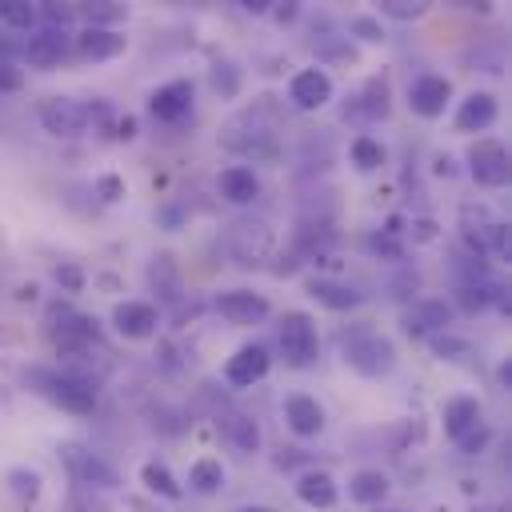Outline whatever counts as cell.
<instances>
[{"mask_svg": "<svg viewBox=\"0 0 512 512\" xmlns=\"http://www.w3.org/2000/svg\"><path fill=\"white\" fill-rule=\"evenodd\" d=\"M448 100H452V84H448L444 76H436V72L416 76L412 88H408V104H412V112L424 116V120H436V116L448 108Z\"/></svg>", "mask_w": 512, "mask_h": 512, "instance_id": "5b68a950", "label": "cell"}, {"mask_svg": "<svg viewBox=\"0 0 512 512\" xmlns=\"http://www.w3.org/2000/svg\"><path fill=\"white\" fill-rule=\"evenodd\" d=\"M296 496H300L308 508H332V504L340 500V488H336V480H332L328 472H304V476L296 480Z\"/></svg>", "mask_w": 512, "mask_h": 512, "instance_id": "d6986e66", "label": "cell"}, {"mask_svg": "<svg viewBox=\"0 0 512 512\" xmlns=\"http://www.w3.org/2000/svg\"><path fill=\"white\" fill-rule=\"evenodd\" d=\"M116 136H124V140H128V136H136V120H132V116H124V120H120V132H116Z\"/></svg>", "mask_w": 512, "mask_h": 512, "instance_id": "ab89813d", "label": "cell"}, {"mask_svg": "<svg viewBox=\"0 0 512 512\" xmlns=\"http://www.w3.org/2000/svg\"><path fill=\"white\" fill-rule=\"evenodd\" d=\"M40 124L52 132V136H76L84 132L88 124V104L72 100V96H48L40 104Z\"/></svg>", "mask_w": 512, "mask_h": 512, "instance_id": "277c9868", "label": "cell"}, {"mask_svg": "<svg viewBox=\"0 0 512 512\" xmlns=\"http://www.w3.org/2000/svg\"><path fill=\"white\" fill-rule=\"evenodd\" d=\"M456 444H460V452H464V456H476V452H484V444H488V428H484V424H476V428H468Z\"/></svg>", "mask_w": 512, "mask_h": 512, "instance_id": "d6a6232c", "label": "cell"}, {"mask_svg": "<svg viewBox=\"0 0 512 512\" xmlns=\"http://www.w3.org/2000/svg\"><path fill=\"white\" fill-rule=\"evenodd\" d=\"M416 228H420V240H432V220H420Z\"/></svg>", "mask_w": 512, "mask_h": 512, "instance_id": "b9f144b4", "label": "cell"}, {"mask_svg": "<svg viewBox=\"0 0 512 512\" xmlns=\"http://www.w3.org/2000/svg\"><path fill=\"white\" fill-rule=\"evenodd\" d=\"M240 512H272V508H260V504H248V508H240Z\"/></svg>", "mask_w": 512, "mask_h": 512, "instance_id": "7bdbcfd3", "label": "cell"}, {"mask_svg": "<svg viewBox=\"0 0 512 512\" xmlns=\"http://www.w3.org/2000/svg\"><path fill=\"white\" fill-rule=\"evenodd\" d=\"M64 460H68V468H72V476L80 480V484H96V488H116V472L104 464V460H96L92 452H80V448H68L64 452Z\"/></svg>", "mask_w": 512, "mask_h": 512, "instance_id": "e0dca14e", "label": "cell"}, {"mask_svg": "<svg viewBox=\"0 0 512 512\" xmlns=\"http://www.w3.org/2000/svg\"><path fill=\"white\" fill-rule=\"evenodd\" d=\"M188 484H192V492H204V496L220 492V488H224V464L212 460V456H200V460L188 468Z\"/></svg>", "mask_w": 512, "mask_h": 512, "instance_id": "d4e9b609", "label": "cell"}, {"mask_svg": "<svg viewBox=\"0 0 512 512\" xmlns=\"http://www.w3.org/2000/svg\"><path fill=\"white\" fill-rule=\"evenodd\" d=\"M148 108H152L156 120L176 124V120L188 116V108H192V80H172V84L156 88V92L148 96Z\"/></svg>", "mask_w": 512, "mask_h": 512, "instance_id": "7c38bea8", "label": "cell"}, {"mask_svg": "<svg viewBox=\"0 0 512 512\" xmlns=\"http://www.w3.org/2000/svg\"><path fill=\"white\" fill-rule=\"evenodd\" d=\"M48 396H52L60 408L80 412V416L96 408V388H92L88 380H80V376H52V380H48Z\"/></svg>", "mask_w": 512, "mask_h": 512, "instance_id": "4fadbf2b", "label": "cell"}, {"mask_svg": "<svg viewBox=\"0 0 512 512\" xmlns=\"http://www.w3.org/2000/svg\"><path fill=\"white\" fill-rule=\"evenodd\" d=\"M52 340H56V348L60 352H84L88 348V340H92V320L88 316H68L56 332H52Z\"/></svg>", "mask_w": 512, "mask_h": 512, "instance_id": "603a6c76", "label": "cell"}, {"mask_svg": "<svg viewBox=\"0 0 512 512\" xmlns=\"http://www.w3.org/2000/svg\"><path fill=\"white\" fill-rule=\"evenodd\" d=\"M212 84L224 88V96H232V92H236V72H232V64H224V72L216 68V72H212Z\"/></svg>", "mask_w": 512, "mask_h": 512, "instance_id": "f35d334b", "label": "cell"}, {"mask_svg": "<svg viewBox=\"0 0 512 512\" xmlns=\"http://www.w3.org/2000/svg\"><path fill=\"white\" fill-rule=\"evenodd\" d=\"M384 492H388V476L376 472V468H360V472L348 480V496H352L356 504H380Z\"/></svg>", "mask_w": 512, "mask_h": 512, "instance_id": "7402d4cb", "label": "cell"}, {"mask_svg": "<svg viewBox=\"0 0 512 512\" xmlns=\"http://www.w3.org/2000/svg\"><path fill=\"white\" fill-rule=\"evenodd\" d=\"M468 172L484 188H504L508 184V148L500 140H476L468 148Z\"/></svg>", "mask_w": 512, "mask_h": 512, "instance_id": "3957f363", "label": "cell"}, {"mask_svg": "<svg viewBox=\"0 0 512 512\" xmlns=\"http://www.w3.org/2000/svg\"><path fill=\"white\" fill-rule=\"evenodd\" d=\"M268 4H272V0H244V8H248V12H256V16H260V12H268Z\"/></svg>", "mask_w": 512, "mask_h": 512, "instance_id": "60d3db41", "label": "cell"}, {"mask_svg": "<svg viewBox=\"0 0 512 512\" xmlns=\"http://www.w3.org/2000/svg\"><path fill=\"white\" fill-rule=\"evenodd\" d=\"M216 188H220V196H224L228 204H252L256 192H260V180H256L252 168L232 164V168H224V172L216 176Z\"/></svg>", "mask_w": 512, "mask_h": 512, "instance_id": "9a60e30c", "label": "cell"}, {"mask_svg": "<svg viewBox=\"0 0 512 512\" xmlns=\"http://www.w3.org/2000/svg\"><path fill=\"white\" fill-rule=\"evenodd\" d=\"M284 420L296 436H316L324 428V408L316 404V396H304V392H292L284 400Z\"/></svg>", "mask_w": 512, "mask_h": 512, "instance_id": "5bb4252c", "label": "cell"}, {"mask_svg": "<svg viewBox=\"0 0 512 512\" xmlns=\"http://www.w3.org/2000/svg\"><path fill=\"white\" fill-rule=\"evenodd\" d=\"M20 84H24V72L16 64L0 60V92H20Z\"/></svg>", "mask_w": 512, "mask_h": 512, "instance_id": "d590c367", "label": "cell"}, {"mask_svg": "<svg viewBox=\"0 0 512 512\" xmlns=\"http://www.w3.org/2000/svg\"><path fill=\"white\" fill-rule=\"evenodd\" d=\"M56 280H60L68 292H80V284H84L80 268H72V264H60V268H56Z\"/></svg>", "mask_w": 512, "mask_h": 512, "instance_id": "74e56055", "label": "cell"}, {"mask_svg": "<svg viewBox=\"0 0 512 512\" xmlns=\"http://www.w3.org/2000/svg\"><path fill=\"white\" fill-rule=\"evenodd\" d=\"M352 164H356L360 172H376V168L384 164V148H380V140H372V136H356V140H352Z\"/></svg>", "mask_w": 512, "mask_h": 512, "instance_id": "83f0119b", "label": "cell"}, {"mask_svg": "<svg viewBox=\"0 0 512 512\" xmlns=\"http://www.w3.org/2000/svg\"><path fill=\"white\" fill-rule=\"evenodd\" d=\"M308 292H312L320 304L336 308V312L360 304V292H352V288H344V284H336V280H308Z\"/></svg>", "mask_w": 512, "mask_h": 512, "instance_id": "484cf974", "label": "cell"}, {"mask_svg": "<svg viewBox=\"0 0 512 512\" xmlns=\"http://www.w3.org/2000/svg\"><path fill=\"white\" fill-rule=\"evenodd\" d=\"M348 32L360 36V40H368V44H380V40H384V24H380L376 16H352Z\"/></svg>", "mask_w": 512, "mask_h": 512, "instance_id": "1f68e13d", "label": "cell"}, {"mask_svg": "<svg viewBox=\"0 0 512 512\" xmlns=\"http://www.w3.org/2000/svg\"><path fill=\"white\" fill-rule=\"evenodd\" d=\"M432 344H436V352L448 356V360H464V356H468V340H456V336H448V332L436 336Z\"/></svg>", "mask_w": 512, "mask_h": 512, "instance_id": "e575fe53", "label": "cell"}, {"mask_svg": "<svg viewBox=\"0 0 512 512\" xmlns=\"http://www.w3.org/2000/svg\"><path fill=\"white\" fill-rule=\"evenodd\" d=\"M344 360L360 376H384L396 364V348L388 336H380L372 328H352V332H344Z\"/></svg>", "mask_w": 512, "mask_h": 512, "instance_id": "6da1fadb", "label": "cell"}, {"mask_svg": "<svg viewBox=\"0 0 512 512\" xmlns=\"http://www.w3.org/2000/svg\"><path fill=\"white\" fill-rule=\"evenodd\" d=\"M76 44H80V52L92 56V60H112V56H120V52L128 48V40H124L116 28H92V24L80 32Z\"/></svg>", "mask_w": 512, "mask_h": 512, "instance_id": "ac0fdd59", "label": "cell"}, {"mask_svg": "<svg viewBox=\"0 0 512 512\" xmlns=\"http://www.w3.org/2000/svg\"><path fill=\"white\" fill-rule=\"evenodd\" d=\"M276 340H280V352L292 368H308L316 360L320 336H316V324H312L308 312H284L280 328H276Z\"/></svg>", "mask_w": 512, "mask_h": 512, "instance_id": "7a4b0ae2", "label": "cell"}, {"mask_svg": "<svg viewBox=\"0 0 512 512\" xmlns=\"http://www.w3.org/2000/svg\"><path fill=\"white\" fill-rule=\"evenodd\" d=\"M480 424V400L476 396H452L448 404H444V432L452 436V440H460L468 428H476Z\"/></svg>", "mask_w": 512, "mask_h": 512, "instance_id": "ffe728a7", "label": "cell"}, {"mask_svg": "<svg viewBox=\"0 0 512 512\" xmlns=\"http://www.w3.org/2000/svg\"><path fill=\"white\" fill-rule=\"evenodd\" d=\"M492 120H496V96L492 92H468V100L456 112V128L460 132H484V128H492Z\"/></svg>", "mask_w": 512, "mask_h": 512, "instance_id": "2e32d148", "label": "cell"}, {"mask_svg": "<svg viewBox=\"0 0 512 512\" xmlns=\"http://www.w3.org/2000/svg\"><path fill=\"white\" fill-rule=\"evenodd\" d=\"M64 56H68V32L60 28H40L24 40V60L32 68H56Z\"/></svg>", "mask_w": 512, "mask_h": 512, "instance_id": "8fae6325", "label": "cell"}, {"mask_svg": "<svg viewBox=\"0 0 512 512\" xmlns=\"http://www.w3.org/2000/svg\"><path fill=\"white\" fill-rule=\"evenodd\" d=\"M8 488L16 500H36L40 496V472L36 468H12L8 472Z\"/></svg>", "mask_w": 512, "mask_h": 512, "instance_id": "f1b7e54d", "label": "cell"}, {"mask_svg": "<svg viewBox=\"0 0 512 512\" xmlns=\"http://www.w3.org/2000/svg\"><path fill=\"white\" fill-rule=\"evenodd\" d=\"M448 320H452V308L444 300H420L408 312V332H432V328H444Z\"/></svg>", "mask_w": 512, "mask_h": 512, "instance_id": "cb8c5ba5", "label": "cell"}, {"mask_svg": "<svg viewBox=\"0 0 512 512\" xmlns=\"http://www.w3.org/2000/svg\"><path fill=\"white\" fill-rule=\"evenodd\" d=\"M216 312L228 320V324H260L268 316V300L260 292H248V288H236V292H220L216 296Z\"/></svg>", "mask_w": 512, "mask_h": 512, "instance_id": "9c48e42d", "label": "cell"}, {"mask_svg": "<svg viewBox=\"0 0 512 512\" xmlns=\"http://www.w3.org/2000/svg\"><path fill=\"white\" fill-rule=\"evenodd\" d=\"M268 364H272V356H268L264 344H244V348H236V356H228L224 376H228V384H236V388H252L256 380H264Z\"/></svg>", "mask_w": 512, "mask_h": 512, "instance_id": "52a82bcc", "label": "cell"}, {"mask_svg": "<svg viewBox=\"0 0 512 512\" xmlns=\"http://www.w3.org/2000/svg\"><path fill=\"white\" fill-rule=\"evenodd\" d=\"M220 436H224L236 452H244V456L260 448V428H256V420L244 416V412H228V416L220 420Z\"/></svg>", "mask_w": 512, "mask_h": 512, "instance_id": "44dd1931", "label": "cell"}, {"mask_svg": "<svg viewBox=\"0 0 512 512\" xmlns=\"http://www.w3.org/2000/svg\"><path fill=\"white\" fill-rule=\"evenodd\" d=\"M140 480H144L148 492H156V496H164V500H180V484H176V476H172L160 460H148V464L140 468Z\"/></svg>", "mask_w": 512, "mask_h": 512, "instance_id": "4316f807", "label": "cell"}, {"mask_svg": "<svg viewBox=\"0 0 512 512\" xmlns=\"http://www.w3.org/2000/svg\"><path fill=\"white\" fill-rule=\"evenodd\" d=\"M112 324H116L120 336H128V340H144V336L156 332L160 316H156V308L144 304V300H120V304L112 308Z\"/></svg>", "mask_w": 512, "mask_h": 512, "instance_id": "30bf717a", "label": "cell"}, {"mask_svg": "<svg viewBox=\"0 0 512 512\" xmlns=\"http://www.w3.org/2000/svg\"><path fill=\"white\" fill-rule=\"evenodd\" d=\"M232 252L240 264H260L272 252V228L264 220H240L232 224Z\"/></svg>", "mask_w": 512, "mask_h": 512, "instance_id": "ba28073f", "label": "cell"}, {"mask_svg": "<svg viewBox=\"0 0 512 512\" xmlns=\"http://www.w3.org/2000/svg\"><path fill=\"white\" fill-rule=\"evenodd\" d=\"M84 12H88V20H92V28H108V24L124 20V4H112V0H96V4H88Z\"/></svg>", "mask_w": 512, "mask_h": 512, "instance_id": "4dcf8cb0", "label": "cell"}, {"mask_svg": "<svg viewBox=\"0 0 512 512\" xmlns=\"http://www.w3.org/2000/svg\"><path fill=\"white\" fill-rule=\"evenodd\" d=\"M384 16H396V20H416L424 12V4H408V0H384L380 4Z\"/></svg>", "mask_w": 512, "mask_h": 512, "instance_id": "836d02e7", "label": "cell"}, {"mask_svg": "<svg viewBox=\"0 0 512 512\" xmlns=\"http://www.w3.org/2000/svg\"><path fill=\"white\" fill-rule=\"evenodd\" d=\"M0 20L12 28H32L36 24V8L28 0H0Z\"/></svg>", "mask_w": 512, "mask_h": 512, "instance_id": "f546056e", "label": "cell"}, {"mask_svg": "<svg viewBox=\"0 0 512 512\" xmlns=\"http://www.w3.org/2000/svg\"><path fill=\"white\" fill-rule=\"evenodd\" d=\"M96 192H100L104 200H120V196H124V180H120V176H100V180H96Z\"/></svg>", "mask_w": 512, "mask_h": 512, "instance_id": "8d00e7d4", "label": "cell"}, {"mask_svg": "<svg viewBox=\"0 0 512 512\" xmlns=\"http://www.w3.org/2000/svg\"><path fill=\"white\" fill-rule=\"evenodd\" d=\"M288 96H292L296 108L316 112V108H324L332 100V80H328L324 68H300L292 76V84H288Z\"/></svg>", "mask_w": 512, "mask_h": 512, "instance_id": "8992f818", "label": "cell"}]
</instances>
